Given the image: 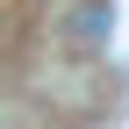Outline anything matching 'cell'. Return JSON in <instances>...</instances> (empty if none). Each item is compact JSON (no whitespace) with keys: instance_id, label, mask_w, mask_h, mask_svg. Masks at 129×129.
<instances>
[{"instance_id":"cell-1","label":"cell","mask_w":129,"mask_h":129,"mask_svg":"<svg viewBox=\"0 0 129 129\" xmlns=\"http://www.w3.org/2000/svg\"><path fill=\"white\" fill-rule=\"evenodd\" d=\"M101 29H108V7H79L72 14V43H101Z\"/></svg>"}]
</instances>
